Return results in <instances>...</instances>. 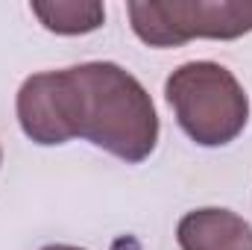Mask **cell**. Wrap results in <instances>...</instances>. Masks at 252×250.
Listing matches in <instances>:
<instances>
[{
  "label": "cell",
  "mask_w": 252,
  "mask_h": 250,
  "mask_svg": "<svg viewBox=\"0 0 252 250\" xmlns=\"http://www.w3.org/2000/svg\"><path fill=\"white\" fill-rule=\"evenodd\" d=\"M76 97V138L138 165L158 144V112L150 91L115 62H82L70 68Z\"/></svg>",
  "instance_id": "1"
},
{
  "label": "cell",
  "mask_w": 252,
  "mask_h": 250,
  "mask_svg": "<svg viewBox=\"0 0 252 250\" xmlns=\"http://www.w3.org/2000/svg\"><path fill=\"white\" fill-rule=\"evenodd\" d=\"M132 33L150 47H182L193 39L232 42L252 33V0H132Z\"/></svg>",
  "instance_id": "3"
},
{
  "label": "cell",
  "mask_w": 252,
  "mask_h": 250,
  "mask_svg": "<svg viewBox=\"0 0 252 250\" xmlns=\"http://www.w3.org/2000/svg\"><path fill=\"white\" fill-rule=\"evenodd\" d=\"M176 242L182 250H252V224L232 209H193L179 218Z\"/></svg>",
  "instance_id": "5"
},
{
  "label": "cell",
  "mask_w": 252,
  "mask_h": 250,
  "mask_svg": "<svg viewBox=\"0 0 252 250\" xmlns=\"http://www.w3.org/2000/svg\"><path fill=\"white\" fill-rule=\"evenodd\" d=\"M164 97L176 124L199 147L232 144L250 121V97L241 80L211 59L179 65L164 83Z\"/></svg>",
  "instance_id": "2"
},
{
  "label": "cell",
  "mask_w": 252,
  "mask_h": 250,
  "mask_svg": "<svg viewBox=\"0 0 252 250\" xmlns=\"http://www.w3.org/2000/svg\"><path fill=\"white\" fill-rule=\"evenodd\" d=\"M41 250H85V248H73V245H47Z\"/></svg>",
  "instance_id": "7"
},
{
  "label": "cell",
  "mask_w": 252,
  "mask_h": 250,
  "mask_svg": "<svg viewBox=\"0 0 252 250\" xmlns=\"http://www.w3.org/2000/svg\"><path fill=\"white\" fill-rule=\"evenodd\" d=\"M15 112L24 135L41 147H56L76 138V97L70 68L27 77L18 88Z\"/></svg>",
  "instance_id": "4"
},
{
  "label": "cell",
  "mask_w": 252,
  "mask_h": 250,
  "mask_svg": "<svg viewBox=\"0 0 252 250\" xmlns=\"http://www.w3.org/2000/svg\"><path fill=\"white\" fill-rule=\"evenodd\" d=\"M0 162H3V150H0Z\"/></svg>",
  "instance_id": "8"
},
{
  "label": "cell",
  "mask_w": 252,
  "mask_h": 250,
  "mask_svg": "<svg viewBox=\"0 0 252 250\" xmlns=\"http://www.w3.org/2000/svg\"><path fill=\"white\" fill-rule=\"evenodd\" d=\"M30 12L41 21L44 30L56 36H85L103 27L106 6L97 0H50V3H30Z\"/></svg>",
  "instance_id": "6"
}]
</instances>
